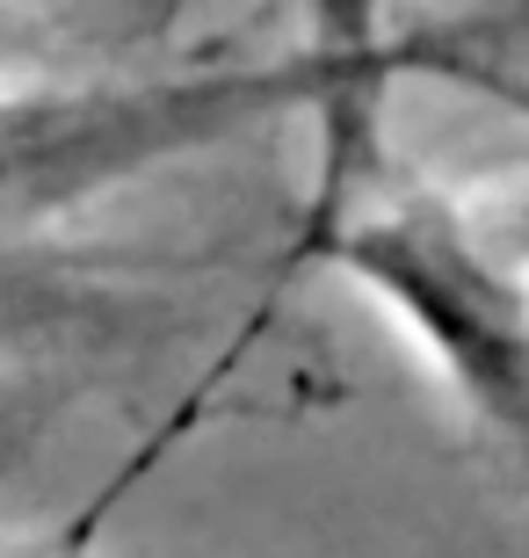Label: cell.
Returning a JSON list of instances; mask_svg holds the SVG:
<instances>
[{
  "mask_svg": "<svg viewBox=\"0 0 529 558\" xmlns=\"http://www.w3.org/2000/svg\"><path fill=\"white\" fill-rule=\"evenodd\" d=\"M370 95L341 87L326 117V196L312 218V254L363 276L457 392L529 457V290L493 269L421 182H407L377 145Z\"/></svg>",
  "mask_w": 529,
  "mask_h": 558,
  "instance_id": "6da1fadb",
  "label": "cell"
},
{
  "mask_svg": "<svg viewBox=\"0 0 529 558\" xmlns=\"http://www.w3.org/2000/svg\"><path fill=\"white\" fill-rule=\"evenodd\" d=\"M15 167H37V124H29L22 109H0V182H8Z\"/></svg>",
  "mask_w": 529,
  "mask_h": 558,
  "instance_id": "7a4b0ae2",
  "label": "cell"
},
{
  "mask_svg": "<svg viewBox=\"0 0 529 558\" xmlns=\"http://www.w3.org/2000/svg\"><path fill=\"white\" fill-rule=\"evenodd\" d=\"M0 558H8V551H0Z\"/></svg>",
  "mask_w": 529,
  "mask_h": 558,
  "instance_id": "3957f363",
  "label": "cell"
}]
</instances>
